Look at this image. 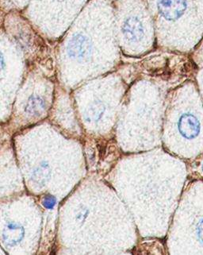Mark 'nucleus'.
Wrapping results in <instances>:
<instances>
[{
  "instance_id": "nucleus-1",
  "label": "nucleus",
  "mask_w": 203,
  "mask_h": 255,
  "mask_svg": "<svg viewBox=\"0 0 203 255\" xmlns=\"http://www.w3.org/2000/svg\"><path fill=\"white\" fill-rule=\"evenodd\" d=\"M178 128L182 135L188 139L196 137L200 131V122L192 114L183 115L178 123Z\"/></svg>"
},
{
  "instance_id": "nucleus-2",
  "label": "nucleus",
  "mask_w": 203,
  "mask_h": 255,
  "mask_svg": "<svg viewBox=\"0 0 203 255\" xmlns=\"http://www.w3.org/2000/svg\"><path fill=\"white\" fill-rule=\"evenodd\" d=\"M24 237V229L22 226L16 224H9L6 225L2 232L3 241L6 245L13 247L22 241Z\"/></svg>"
},
{
  "instance_id": "nucleus-3",
  "label": "nucleus",
  "mask_w": 203,
  "mask_h": 255,
  "mask_svg": "<svg viewBox=\"0 0 203 255\" xmlns=\"http://www.w3.org/2000/svg\"><path fill=\"white\" fill-rule=\"evenodd\" d=\"M45 100L41 96L33 95L30 96L25 104V112L31 116H38L45 109Z\"/></svg>"
},
{
  "instance_id": "nucleus-4",
  "label": "nucleus",
  "mask_w": 203,
  "mask_h": 255,
  "mask_svg": "<svg viewBox=\"0 0 203 255\" xmlns=\"http://www.w3.org/2000/svg\"><path fill=\"white\" fill-rule=\"evenodd\" d=\"M123 33L129 39H137L142 33V26L136 18H131L124 24Z\"/></svg>"
},
{
  "instance_id": "nucleus-5",
  "label": "nucleus",
  "mask_w": 203,
  "mask_h": 255,
  "mask_svg": "<svg viewBox=\"0 0 203 255\" xmlns=\"http://www.w3.org/2000/svg\"><path fill=\"white\" fill-rule=\"evenodd\" d=\"M50 174V167L47 163H41L33 173V181L37 185H43Z\"/></svg>"
},
{
  "instance_id": "nucleus-6",
  "label": "nucleus",
  "mask_w": 203,
  "mask_h": 255,
  "mask_svg": "<svg viewBox=\"0 0 203 255\" xmlns=\"http://www.w3.org/2000/svg\"><path fill=\"white\" fill-rule=\"evenodd\" d=\"M55 204V199L53 196H46L44 200V205L48 208H53Z\"/></svg>"
},
{
  "instance_id": "nucleus-7",
  "label": "nucleus",
  "mask_w": 203,
  "mask_h": 255,
  "mask_svg": "<svg viewBox=\"0 0 203 255\" xmlns=\"http://www.w3.org/2000/svg\"><path fill=\"white\" fill-rule=\"evenodd\" d=\"M197 232L200 240L203 242V220H202L198 225Z\"/></svg>"
},
{
  "instance_id": "nucleus-8",
  "label": "nucleus",
  "mask_w": 203,
  "mask_h": 255,
  "mask_svg": "<svg viewBox=\"0 0 203 255\" xmlns=\"http://www.w3.org/2000/svg\"><path fill=\"white\" fill-rule=\"evenodd\" d=\"M3 57H2V53L0 52V71L3 68Z\"/></svg>"
}]
</instances>
